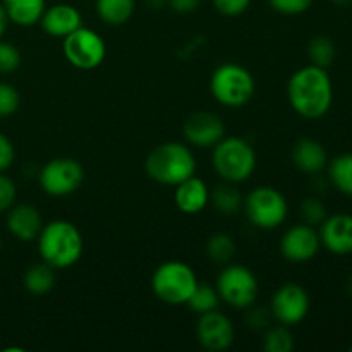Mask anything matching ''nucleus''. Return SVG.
<instances>
[{
  "mask_svg": "<svg viewBox=\"0 0 352 352\" xmlns=\"http://www.w3.org/2000/svg\"><path fill=\"white\" fill-rule=\"evenodd\" d=\"M203 0H167L168 7L177 14H192L199 9Z\"/></svg>",
  "mask_w": 352,
  "mask_h": 352,
  "instance_id": "36",
  "label": "nucleus"
},
{
  "mask_svg": "<svg viewBox=\"0 0 352 352\" xmlns=\"http://www.w3.org/2000/svg\"><path fill=\"white\" fill-rule=\"evenodd\" d=\"M23 284L26 291L33 296H45L55 287V268L41 261L31 265L23 277Z\"/></svg>",
  "mask_w": 352,
  "mask_h": 352,
  "instance_id": "23",
  "label": "nucleus"
},
{
  "mask_svg": "<svg viewBox=\"0 0 352 352\" xmlns=\"http://www.w3.org/2000/svg\"><path fill=\"white\" fill-rule=\"evenodd\" d=\"M206 254L215 265H229L236 256V243L229 234L217 232L206 243Z\"/></svg>",
  "mask_w": 352,
  "mask_h": 352,
  "instance_id": "25",
  "label": "nucleus"
},
{
  "mask_svg": "<svg viewBox=\"0 0 352 352\" xmlns=\"http://www.w3.org/2000/svg\"><path fill=\"white\" fill-rule=\"evenodd\" d=\"M62 40L65 60L79 71H93L105 60L107 43L95 30L81 26Z\"/></svg>",
  "mask_w": 352,
  "mask_h": 352,
  "instance_id": "9",
  "label": "nucleus"
},
{
  "mask_svg": "<svg viewBox=\"0 0 352 352\" xmlns=\"http://www.w3.org/2000/svg\"><path fill=\"white\" fill-rule=\"evenodd\" d=\"M7 24H9V17H7V14H6V9H3L2 2H0V40H2L3 33H6V30H7Z\"/></svg>",
  "mask_w": 352,
  "mask_h": 352,
  "instance_id": "38",
  "label": "nucleus"
},
{
  "mask_svg": "<svg viewBox=\"0 0 352 352\" xmlns=\"http://www.w3.org/2000/svg\"><path fill=\"white\" fill-rule=\"evenodd\" d=\"M38 181H40L41 189L48 196L62 198V196L72 195L81 188L82 181H85V168L76 158H52L41 167Z\"/></svg>",
  "mask_w": 352,
  "mask_h": 352,
  "instance_id": "10",
  "label": "nucleus"
},
{
  "mask_svg": "<svg viewBox=\"0 0 352 352\" xmlns=\"http://www.w3.org/2000/svg\"><path fill=\"white\" fill-rule=\"evenodd\" d=\"M144 172L151 181L175 188L196 174V158L188 144L168 141L148 153Z\"/></svg>",
  "mask_w": 352,
  "mask_h": 352,
  "instance_id": "3",
  "label": "nucleus"
},
{
  "mask_svg": "<svg viewBox=\"0 0 352 352\" xmlns=\"http://www.w3.org/2000/svg\"><path fill=\"white\" fill-rule=\"evenodd\" d=\"M6 223L9 232L23 243L36 241L43 229V219H41L40 210L28 203L14 205L12 208L7 210Z\"/></svg>",
  "mask_w": 352,
  "mask_h": 352,
  "instance_id": "16",
  "label": "nucleus"
},
{
  "mask_svg": "<svg viewBox=\"0 0 352 352\" xmlns=\"http://www.w3.org/2000/svg\"><path fill=\"white\" fill-rule=\"evenodd\" d=\"M256 82L253 74L244 65L236 62H226L212 72L210 93L223 107L239 109L253 98Z\"/></svg>",
  "mask_w": 352,
  "mask_h": 352,
  "instance_id": "5",
  "label": "nucleus"
},
{
  "mask_svg": "<svg viewBox=\"0 0 352 352\" xmlns=\"http://www.w3.org/2000/svg\"><path fill=\"white\" fill-rule=\"evenodd\" d=\"M329 177L337 191L352 196V153H342L330 162Z\"/></svg>",
  "mask_w": 352,
  "mask_h": 352,
  "instance_id": "24",
  "label": "nucleus"
},
{
  "mask_svg": "<svg viewBox=\"0 0 352 352\" xmlns=\"http://www.w3.org/2000/svg\"><path fill=\"white\" fill-rule=\"evenodd\" d=\"M14 158H16V150L12 141L0 133V172H6L14 164Z\"/></svg>",
  "mask_w": 352,
  "mask_h": 352,
  "instance_id": "35",
  "label": "nucleus"
},
{
  "mask_svg": "<svg viewBox=\"0 0 352 352\" xmlns=\"http://www.w3.org/2000/svg\"><path fill=\"white\" fill-rule=\"evenodd\" d=\"M175 206L186 215H196L203 212L210 205V189L203 179L192 177L186 179L181 184L175 186L174 191Z\"/></svg>",
  "mask_w": 352,
  "mask_h": 352,
  "instance_id": "18",
  "label": "nucleus"
},
{
  "mask_svg": "<svg viewBox=\"0 0 352 352\" xmlns=\"http://www.w3.org/2000/svg\"><path fill=\"white\" fill-rule=\"evenodd\" d=\"M16 198H17L16 182L0 172V213L12 208V206L16 205Z\"/></svg>",
  "mask_w": 352,
  "mask_h": 352,
  "instance_id": "33",
  "label": "nucleus"
},
{
  "mask_svg": "<svg viewBox=\"0 0 352 352\" xmlns=\"http://www.w3.org/2000/svg\"><path fill=\"white\" fill-rule=\"evenodd\" d=\"M215 289L220 301L236 309L251 308L260 294L256 275L244 265H223V270L217 277Z\"/></svg>",
  "mask_w": 352,
  "mask_h": 352,
  "instance_id": "8",
  "label": "nucleus"
},
{
  "mask_svg": "<svg viewBox=\"0 0 352 352\" xmlns=\"http://www.w3.org/2000/svg\"><path fill=\"white\" fill-rule=\"evenodd\" d=\"M332 2L339 7H349L352 3V0H332Z\"/></svg>",
  "mask_w": 352,
  "mask_h": 352,
  "instance_id": "39",
  "label": "nucleus"
},
{
  "mask_svg": "<svg viewBox=\"0 0 352 352\" xmlns=\"http://www.w3.org/2000/svg\"><path fill=\"white\" fill-rule=\"evenodd\" d=\"M243 192L236 188L234 182L223 181L210 191V205L222 215H236L243 208Z\"/></svg>",
  "mask_w": 352,
  "mask_h": 352,
  "instance_id": "21",
  "label": "nucleus"
},
{
  "mask_svg": "<svg viewBox=\"0 0 352 352\" xmlns=\"http://www.w3.org/2000/svg\"><path fill=\"white\" fill-rule=\"evenodd\" d=\"M9 23H14L21 28H31L40 23L47 0H2Z\"/></svg>",
  "mask_w": 352,
  "mask_h": 352,
  "instance_id": "20",
  "label": "nucleus"
},
{
  "mask_svg": "<svg viewBox=\"0 0 352 352\" xmlns=\"http://www.w3.org/2000/svg\"><path fill=\"white\" fill-rule=\"evenodd\" d=\"M182 134L191 146L213 148L226 136V124L217 113L199 110L184 120Z\"/></svg>",
  "mask_w": 352,
  "mask_h": 352,
  "instance_id": "14",
  "label": "nucleus"
},
{
  "mask_svg": "<svg viewBox=\"0 0 352 352\" xmlns=\"http://www.w3.org/2000/svg\"><path fill=\"white\" fill-rule=\"evenodd\" d=\"M21 65V52L16 45L0 40V74H10Z\"/></svg>",
  "mask_w": 352,
  "mask_h": 352,
  "instance_id": "29",
  "label": "nucleus"
},
{
  "mask_svg": "<svg viewBox=\"0 0 352 352\" xmlns=\"http://www.w3.org/2000/svg\"><path fill=\"white\" fill-rule=\"evenodd\" d=\"M265 352H291L294 349V336L289 327L280 325L270 327L263 337Z\"/></svg>",
  "mask_w": 352,
  "mask_h": 352,
  "instance_id": "28",
  "label": "nucleus"
},
{
  "mask_svg": "<svg viewBox=\"0 0 352 352\" xmlns=\"http://www.w3.org/2000/svg\"><path fill=\"white\" fill-rule=\"evenodd\" d=\"M347 287H349V291L352 292V275H351V278H349V282H347Z\"/></svg>",
  "mask_w": 352,
  "mask_h": 352,
  "instance_id": "41",
  "label": "nucleus"
},
{
  "mask_svg": "<svg viewBox=\"0 0 352 352\" xmlns=\"http://www.w3.org/2000/svg\"><path fill=\"white\" fill-rule=\"evenodd\" d=\"M320 229V243L330 253L344 254L352 253V215L349 213H336L323 220Z\"/></svg>",
  "mask_w": 352,
  "mask_h": 352,
  "instance_id": "15",
  "label": "nucleus"
},
{
  "mask_svg": "<svg viewBox=\"0 0 352 352\" xmlns=\"http://www.w3.org/2000/svg\"><path fill=\"white\" fill-rule=\"evenodd\" d=\"M268 316H272V313H268L265 308L260 309H251L250 316H248V323H250L251 329H265L268 323Z\"/></svg>",
  "mask_w": 352,
  "mask_h": 352,
  "instance_id": "37",
  "label": "nucleus"
},
{
  "mask_svg": "<svg viewBox=\"0 0 352 352\" xmlns=\"http://www.w3.org/2000/svg\"><path fill=\"white\" fill-rule=\"evenodd\" d=\"M198 285L195 270L184 261H165L151 277V291L158 301L170 306L186 305Z\"/></svg>",
  "mask_w": 352,
  "mask_h": 352,
  "instance_id": "6",
  "label": "nucleus"
},
{
  "mask_svg": "<svg viewBox=\"0 0 352 352\" xmlns=\"http://www.w3.org/2000/svg\"><path fill=\"white\" fill-rule=\"evenodd\" d=\"M292 164L308 175L320 174L329 165V155L320 141L302 138L292 148Z\"/></svg>",
  "mask_w": 352,
  "mask_h": 352,
  "instance_id": "19",
  "label": "nucleus"
},
{
  "mask_svg": "<svg viewBox=\"0 0 352 352\" xmlns=\"http://www.w3.org/2000/svg\"><path fill=\"white\" fill-rule=\"evenodd\" d=\"M270 313L280 325H299L309 313V296L302 285L287 282L272 296Z\"/></svg>",
  "mask_w": 352,
  "mask_h": 352,
  "instance_id": "11",
  "label": "nucleus"
},
{
  "mask_svg": "<svg viewBox=\"0 0 352 352\" xmlns=\"http://www.w3.org/2000/svg\"><path fill=\"white\" fill-rule=\"evenodd\" d=\"M220 302V296L217 292V289L210 284H201L198 282L196 289L192 291L191 298L186 305L191 308V311H195L196 315H205V313L213 311L217 309Z\"/></svg>",
  "mask_w": 352,
  "mask_h": 352,
  "instance_id": "26",
  "label": "nucleus"
},
{
  "mask_svg": "<svg viewBox=\"0 0 352 352\" xmlns=\"http://www.w3.org/2000/svg\"><path fill=\"white\" fill-rule=\"evenodd\" d=\"M301 217L305 223L309 226H318L327 219V208L318 198H306L301 203Z\"/></svg>",
  "mask_w": 352,
  "mask_h": 352,
  "instance_id": "31",
  "label": "nucleus"
},
{
  "mask_svg": "<svg viewBox=\"0 0 352 352\" xmlns=\"http://www.w3.org/2000/svg\"><path fill=\"white\" fill-rule=\"evenodd\" d=\"M351 352H352V347H351Z\"/></svg>",
  "mask_w": 352,
  "mask_h": 352,
  "instance_id": "43",
  "label": "nucleus"
},
{
  "mask_svg": "<svg viewBox=\"0 0 352 352\" xmlns=\"http://www.w3.org/2000/svg\"><path fill=\"white\" fill-rule=\"evenodd\" d=\"M236 330L230 318L223 313L213 311L199 315L196 323V339L203 349L210 352H223L232 347Z\"/></svg>",
  "mask_w": 352,
  "mask_h": 352,
  "instance_id": "12",
  "label": "nucleus"
},
{
  "mask_svg": "<svg viewBox=\"0 0 352 352\" xmlns=\"http://www.w3.org/2000/svg\"><path fill=\"white\" fill-rule=\"evenodd\" d=\"M36 241L41 260L55 270L74 267L81 260L85 250L81 230L69 220H52L43 223Z\"/></svg>",
  "mask_w": 352,
  "mask_h": 352,
  "instance_id": "2",
  "label": "nucleus"
},
{
  "mask_svg": "<svg viewBox=\"0 0 352 352\" xmlns=\"http://www.w3.org/2000/svg\"><path fill=\"white\" fill-rule=\"evenodd\" d=\"M41 30L54 38H65L82 26V16L71 3H55L47 7L40 19Z\"/></svg>",
  "mask_w": 352,
  "mask_h": 352,
  "instance_id": "17",
  "label": "nucleus"
},
{
  "mask_svg": "<svg viewBox=\"0 0 352 352\" xmlns=\"http://www.w3.org/2000/svg\"><path fill=\"white\" fill-rule=\"evenodd\" d=\"M315 0H268L272 9L284 16H298L306 12Z\"/></svg>",
  "mask_w": 352,
  "mask_h": 352,
  "instance_id": "32",
  "label": "nucleus"
},
{
  "mask_svg": "<svg viewBox=\"0 0 352 352\" xmlns=\"http://www.w3.org/2000/svg\"><path fill=\"white\" fill-rule=\"evenodd\" d=\"M243 208L251 226L261 230H274L280 227L289 213L285 196L272 186H260L248 192Z\"/></svg>",
  "mask_w": 352,
  "mask_h": 352,
  "instance_id": "7",
  "label": "nucleus"
},
{
  "mask_svg": "<svg viewBox=\"0 0 352 352\" xmlns=\"http://www.w3.org/2000/svg\"><path fill=\"white\" fill-rule=\"evenodd\" d=\"M217 12L227 17H236L246 12L251 6V0H212Z\"/></svg>",
  "mask_w": 352,
  "mask_h": 352,
  "instance_id": "34",
  "label": "nucleus"
},
{
  "mask_svg": "<svg viewBox=\"0 0 352 352\" xmlns=\"http://www.w3.org/2000/svg\"><path fill=\"white\" fill-rule=\"evenodd\" d=\"M336 43L329 36L320 34V36H315L308 43V57L313 65L329 69L333 64V60H336Z\"/></svg>",
  "mask_w": 352,
  "mask_h": 352,
  "instance_id": "27",
  "label": "nucleus"
},
{
  "mask_svg": "<svg viewBox=\"0 0 352 352\" xmlns=\"http://www.w3.org/2000/svg\"><path fill=\"white\" fill-rule=\"evenodd\" d=\"M287 100L302 119L316 120L327 116L333 102V85L327 69L306 65L289 78Z\"/></svg>",
  "mask_w": 352,
  "mask_h": 352,
  "instance_id": "1",
  "label": "nucleus"
},
{
  "mask_svg": "<svg viewBox=\"0 0 352 352\" xmlns=\"http://www.w3.org/2000/svg\"><path fill=\"white\" fill-rule=\"evenodd\" d=\"M164 2H167V0H146V3H150L151 7H155V9H157V7H160Z\"/></svg>",
  "mask_w": 352,
  "mask_h": 352,
  "instance_id": "40",
  "label": "nucleus"
},
{
  "mask_svg": "<svg viewBox=\"0 0 352 352\" xmlns=\"http://www.w3.org/2000/svg\"><path fill=\"white\" fill-rule=\"evenodd\" d=\"M320 246V234L313 229L309 223H298L287 229L282 236L278 250L280 254L287 261L292 263H306L311 261L318 254Z\"/></svg>",
  "mask_w": 352,
  "mask_h": 352,
  "instance_id": "13",
  "label": "nucleus"
},
{
  "mask_svg": "<svg viewBox=\"0 0 352 352\" xmlns=\"http://www.w3.org/2000/svg\"><path fill=\"white\" fill-rule=\"evenodd\" d=\"M136 10V0H96V14L109 26H122Z\"/></svg>",
  "mask_w": 352,
  "mask_h": 352,
  "instance_id": "22",
  "label": "nucleus"
},
{
  "mask_svg": "<svg viewBox=\"0 0 352 352\" xmlns=\"http://www.w3.org/2000/svg\"><path fill=\"white\" fill-rule=\"evenodd\" d=\"M256 151L244 138L223 136L213 146L212 165L222 181L241 182L248 181L256 170Z\"/></svg>",
  "mask_w": 352,
  "mask_h": 352,
  "instance_id": "4",
  "label": "nucleus"
},
{
  "mask_svg": "<svg viewBox=\"0 0 352 352\" xmlns=\"http://www.w3.org/2000/svg\"><path fill=\"white\" fill-rule=\"evenodd\" d=\"M19 105V91L9 82H0V117H9L16 113Z\"/></svg>",
  "mask_w": 352,
  "mask_h": 352,
  "instance_id": "30",
  "label": "nucleus"
},
{
  "mask_svg": "<svg viewBox=\"0 0 352 352\" xmlns=\"http://www.w3.org/2000/svg\"><path fill=\"white\" fill-rule=\"evenodd\" d=\"M0 250H2V241H0Z\"/></svg>",
  "mask_w": 352,
  "mask_h": 352,
  "instance_id": "42",
  "label": "nucleus"
}]
</instances>
